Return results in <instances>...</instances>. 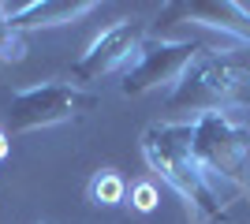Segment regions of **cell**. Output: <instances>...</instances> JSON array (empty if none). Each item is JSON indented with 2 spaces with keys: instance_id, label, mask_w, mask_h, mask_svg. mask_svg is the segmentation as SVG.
<instances>
[{
  "instance_id": "cell-1",
  "label": "cell",
  "mask_w": 250,
  "mask_h": 224,
  "mask_svg": "<svg viewBox=\"0 0 250 224\" xmlns=\"http://www.w3.org/2000/svg\"><path fill=\"white\" fill-rule=\"evenodd\" d=\"M194 123L190 120H161L142 131V157L153 172H161V180L194 209L202 224L228 221V205L220 198L217 183L206 176V168L194 157Z\"/></svg>"
},
{
  "instance_id": "cell-2",
  "label": "cell",
  "mask_w": 250,
  "mask_h": 224,
  "mask_svg": "<svg viewBox=\"0 0 250 224\" xmlns=\"http://www.w3.org/2000/svg\"><path fill=\"white\" fill-rule=\"evenodd\" d=\"M168 112H235L250 108V49L247 45H217L202 49L194 64L179 75L165 94Z\"/></svg>"
},
{
  "instance_id": "cell-3",
  "label": "cell",
  "mask_w": 250,
  "mask_h": 224,
  "mask_svg": "<svg viewBox=\"0 0 250 224\" xmlns=\"http://www.w3.org/2000/svg\"><path fill=\"white\" fill-rule=\"evenodd\" d=\"M94 105H97V94H90L86 86L71 82V79H49V82H38V86H26L19 94H11L8 131L11 135H26V131L56 127V123L86 116Z\"/></svg>"
},
{
  "instance_id": "cell-4",
  "label": "cell",
  "mask_w": 250,
  "mask_h": 224,
  "mask_svg": "<svg viewBox=\"0 0 250 224\" xmlns=\"http://www.w3.org/2000/svg\"><path fill=\"white\" fill-rule=\"evenodd\" d=\"M194 157L206 168V176L213 183H243L250 161V127L243 123L235 112H206L194 116Z\"/></svg>"
},
{
  "instance_id": "cell-5",
  "label": "cell",
  "mask_w": 250,
  "mask_h": 224,
  "mask_svg": "<svg viewBox=\"0 0 250 224\" xmlns=\"http://www.w3.org/2000/svg\"><path fill=\"white\" fill-rule=\"evenodd\" d=\"M202 49L206 45L194 41V38H146L138 56L131 60V67L120 75V94L142 97L149 90H161V86L172 90Z\"/></svg>"
},
{
  "instance_id": "cell-6",
  "label": "cell",
  "mask_w": 250,
  "mask_h": 224,
  "mask_svg": "<svg viewBox=\"0 0 250 224\" xmlns=\"http://www.w3.org/2000/svg\"><path fill=\"white\" fill-rule=\"evenodd\" d=\"M142 41H146V22L142 19L112 22V26L97 34L94 41H90V49L75 60L71 82L86 86V82H97V79H104V75H112V71L124 75L127 67H131V60L138 56Z\"/></svg>"
},
{
  "instance_id": "cell-7",
  "label": "cell",
  "mask_w": 250,
  "mask_h": 224,
  "mask_svg": "<svg viewBox=\"0 0 250 224\" xmlns=\"http://www.w3.org/2000/svg\"><path fill=\"white\" fill-rule=\"evenodd\" d=\"M194 19L209 30L228 34L235 45L250 49V8L235 4V0H190V4H168L165 8V22L168 19ZM161 22V26H165Z\"/></svg>"
},
{
  "instance_id": "cell-8",
  "label": "cell",
  "mask_w": 250,
  "mask_h": 224,
  "mask_svg": "<svg viewBox=\"0 0 250 224\" xmlns=\"http://www.w3.org/2000/svg\"><path fill=\"white\" fill-rule=\"evenodd\" d=\"M94 0H26L8 4V30H45V26H67L79 22L86 11H94Z\"/></svg>"
},
{
  "instance_id": "cell-9",
  "label": "cell",
  "mask_w": 250,
  "mask_h": 224,
  "mask_svg": "<svg viewBox=\"0 0 250 224\" xmlns=\"http://www.w3.org/2000/svg\"><path fill=\"white\" fill-rule=\"evenodd\" d=\"M127 198V183L116 168H101L90 180V202L94 205H120Z\"/></svg>"
},
{
  "instance_id": "cell-10",
  "label": "cell",
  "mask_w": 250,
  "mask_h": 224,
  "mask_svg": "<svg viewBox=\"0 0 250 224\" xmlns=\"http://www.w3.org/2000/svg\"><path fill=\"white\" fill-rule=\"evenodd\" d=\"M22 56H26V34L4 30L0 34V64H19Z\"/></svg>"
},
{
  "instance_id": "cell-11",
  "label": "cell",
  "mask_w": 250,
  "mask_h": 224,
  "mask_svg": "<svg viewBox=\"0 0 250 224\" xmlns=\"http://www.w3.org/2000/svg\"><path fill=\"white\" fill-rule=\"evenodd\" d=\"M131 202H135V209L149 213V209L157 205V191H153V183H138V187H131Z\"/></svg>"
},
{
  "instance_id": "cell-12",
  "label": "cell",
  "mask_w": 250,
  "mask_h": 224,
  "mask_svg": "<svg viewBox=\"0 0 250 224\" xmlns=\"http://www.w3.org/2000/svg\"><path fill=\"white\" fill-rule=\"evenodd\" d=\"M8 153H11V135H8L4 127H0V161L8 157Z\"/></svg>"
},
{
  "instance_id": "cell-13",
  "label": "cell",
  "mask_w": 250,
  "mask_h": 224,
  "mask_svg": "<svg viewBox=\"0 0 250 224\" xmlns=\"http://www.w3.org/2000/svg\"><path fill=\"white\" fill-rule=\"evenodd\" d=\"M8 30V4H0V34Z\"/></svg>"
},
{
  "instance_id": "cell-14",
  "label": "cell",
  "mask_w": 250,
  "mask_h": 224,
  "mask_svg": "<svg viewBox=\"0 0 250 224\" xmlns=\"http://www.w3.org/2000/svg\"><path fill=\"white\" fill-rule=\"evenodd\" d=\"M42 224H56V221H42Z\"/></svg>"
}]
</instances>
